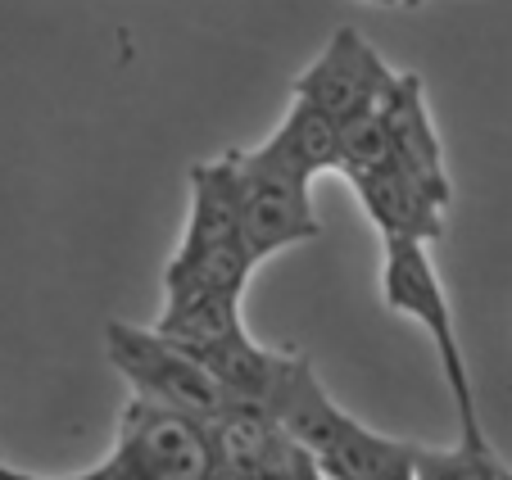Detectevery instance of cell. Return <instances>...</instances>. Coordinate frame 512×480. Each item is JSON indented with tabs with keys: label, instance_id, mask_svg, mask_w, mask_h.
<instances>
[{
	"label": "cell",
	"instance_id": "5bb4252c",
	"mask_svg": "<svg viewBox=\"0 0 512 480\" xmlns=\"http://www.w3.org/2000/svg\"><path fill=\"white\" fill-rule=\"evenodd\" d=\"M413 480H512V467L494 453V444L472 449L458 440V449H422L417 444Z\"/></svg>",
	"mask_w": 512,
	"mask_h": 480
},
{
	"label": "cell",
	"instance_id": "8992f818",
	"mask_svg": "<svg viewBox=\"0 0 512 480\" xmlns=\"http://www.w3.org/2000/svg\"><path fill=\"white\" fill-rule=\"evenodd\" d=\"M204 435H209V449H213V467L223 476H241V480L295 476V467L309 458L286 435V426L272 413H263V408L227 404L213 422H204Z\"/></svg>",
	"mask_w": 512,
	"mask_h": 480
},
{
	"label": "cell",
	"instance_id": "ac0fdd59",
	"mask_svg": "<svg viewBox=\"0 0 512 480\" xmlns=\"http://www.w3.org/2000/svg\"><path fill=\"white\" fill-rule=\"evenodd\" d=\"M404 5H422V0H404Z\"/></svg>",
	"mask_w": 512,
	"mask_h": 480
},
{
	"label": "cell",
	"instance_id": "5b68a950",
	"mask_svg": "<svg viewBox=\"0 0 512 480\" xmlns=\"http://www.w3.org/2000/svg\"><path fill=\"white\" fill-rule=\"evenodd\" d=\"M395 68L377 55L368 37L358 28H336V37L327 41L318 59L295 77V100H309L313 109L331 114L336 123L354 114H368L386 100V91L395 87Z\"/></svg>",
	"mask_w": 512,
	"mask_h": 480
},
{
	"label": "cell",
	"instance_id": "7c38bea8",
	"mask_svg": "<svg viewBox=\"0 0 512 480\" xmlns=\"http://www.w3.org/2000/svg\"><path fill=\"white\" fill-rule=\"evenodd\" d=\"M155 331L164 340H173L186 354H209L223 340H232L236 331H245L241 317V299L227 295H191V299H168L164 313H159Z\"/></svg>",
	"mask_w": 512,
	"mask_h": 480
},
{
	"label": "cell",
	"instance_id": "30bf717a",
	"mask_svg": "<svg viewBox=\"0 0 512 480\" xmlns=\"http://www.w3.org/2000/svg\"><path fill=\"white\" fill-rule=\"evenodd\" d=\"M245 245L241 240V213H236V186L227 159L213 164H191V218H186L182 245L177 250H227Z\"/></svg>",
	"mask_w": 512,
	"mask_h": 480
},
{
	"label": "cell",
	"instance_id": "ba28073f",
	"mask_svg": "<svg viewBox=\"0 0 512 480\" xmlns=\"http://www.w3.org/2000/svg\"><path fill=\"white\" fill-rule=\"evenodd\" d=\"M354 191L363 200V213L386 236V245H431L445 236V204L399 164L354 177Z\"/></svg>",
	"mask_w": 512,
	"mask_h": 480
},
{
	"label": "cell",
	"instance_id": "8fae6325",
	"mask_svg": "<svg viewBox=\"0 0 512 480\" xmlns=\"http://www.w3.org/2000/svg\"><path fill=\"white\" fill-rule=\"evenodd\" d=\"M263 145L304 182L322 173H340V123L322 109H313L309 100H295L290 114L281 118V127Z\"/></svg>",
	"mask_w": 512,
	"mask_h": 480
},
{
	"label": "cell",
	"instance_id": "52a82bcc",
	"mask_svg": "<svg viewBox=\"0 0 512 480\" xmlns=\"http://www.w3.org/2000/svg\"><path fill=\"white\" fill-rule=\"evenodd\" d=\"M309 458L318 462L327 480H413L417 444L368 431L358 417L340 408L327 431L318 435V444L309 449Z\"/></svg>",
	"mask_w": 512,
	"mask_h": 480
},
{
	"label": "cell",
	"instance_id": "4fadbf2b",
	"mask_svg": "<svg viewBox=\"0 0 512 480\" xmlns=\"http://www.w3.org/2000/svg\"><path fill=\"white\" fill-rule=\"evenodd\" d=\"M390 164H395V141H390L381 105L340 123V173H345L349 182L377 173V168H390Z\"/></svg>",
	"mask_w": 512,
	"mask_h": 480
},
{
	"label": "cell",
	"instance_id": "3957f363",
	"mask_svg": "<svg viewBox=\"0 0 512 480\" xmlns=\"http://www.w3.org/2000/svg\"><path fill=\"white\" fill-rule=\"evenodd\" d=\"M232 168V186H236V213H241V240L250 263L259 268L263 259L304 245L322 231L318 213H313L309 186L300 173H290L268 145L259 150H232L223 154Z\"/></svg>",
	"mask_w": 512,
	"mask_h": 480
},
{
	"label": "cell",
	"instance_id": "277c9868",
	"mask_svg": "<svg viewBox=\"0 0 512 480\" xmlns=\"http://www.w3.org/2000/svg\"><path fill=\"white\" fill-rule=\"evenodd\" d=\"M109 363L123 372L136 399L159 404L168 413H182L191 422H213L227 408L223 385L213 381V372L195 354L177 349L155 327H132V322H109L105 327Z\"/></svg>",
	"mask_w": 512,
	"mask_h": 480
},
{
	"label": "cell",
	"instance_id": "9c48e42d",
	"mask_svg": "<svg viewBox=\"0 0 512 480\" xmlns=\"http://www.w3.org/2000/svg\"><path fill=\"white\" fill-rule=\"evenodd\" d=\"M381 114H386L390 141H395V164L404 173H413L435 200L449 209L454 200V186L445 173V150H440V136H435V118L426 109V91L417 73H399L395 87L381 100Z\"/></svg>",
	"mask_w": 512,
	"mask_h": 480
},
{
	"label": "cell",
	"instance_id": "2e32d148",
	"mask_svg": "<svg viewBox=\"0 0 512 480\" xmlns=\"http://www.w3.org/2000/svg\"><path fill=\"white\" fill-rule=\"evenodd\" d=\"M213 480H241V476H223V471H213Z\"/></svg>",
	"mask_w": 512,
	"mask_h": 480
},
{
	"label": "cell",
	"instance_id": "9a60e30c",
	"mask_svg": "<svg viewBox=\"0 0 512 480\" xmlns=\"http://www.w3.org/2000/svg\"><path fill=\"white\" fill-rule=\"evenodd\" d=\"M295 480H327V476L318 471V462H313V458H304V467H300V476H295Z\"/></svg>",
	"mask_w": 512,
	"mask_h": 480
},
{
	"label": "cell",
	"instance_id": "e0dca14e",
	"mask_svg": "<svg viewBox=\"0 0 512 480\" xmlns=\"http://www.w3.org/2000/svg\"><path fill=\"white\" fill-rule=\"evenodd\" d=\"M377 5H404V0H377Z\"/></svg>",
	"mask_w": 512,
	"mask_h": 480
},
{
	"label": "cell",
	"instance_id": "7a4b0ae2",
	"mask_svg": "<svg viewBox=\"0 0 512 480\" xmlns=\"http://www.w3.org/2000/svg\"><path fill=\"white\" fill-rule=\"evenodd\" d=\"M381 295L395 313L413 317L417 327L431 336L435 358H440V372L449 381V394H454L458 408V431H463V444L472 449H485V426L476 417V394H472V372H467L463 345H458V327H454V308H449V295L435 277V263L426 254V245H386V268H381Z\"/></svg>",
	"mask_w": 512,
	"mask_h": 480
},
{
	"label": "cell",
	"instance_id": "6da1fadb",
	"mask_svg": "<svg viewBox=\"0 0 512 480\" xmlns=\"http://www.w3.org/2000/svg\"><path fill=\"white\" fill-rule=\"evenodd\" d=\"M213 449L200 422L136 399L118 417L114 449L82 476H28L0 458V480H213Z\"/></svg>",
	"mask_w": 512,
	"mask_h": 480
}]
</instances>
